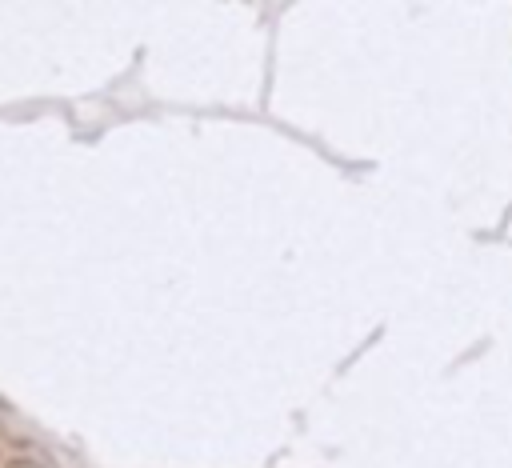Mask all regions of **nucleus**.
Returning a JSON list of instances; mask_svg holds the SVG:
<instances>
[{
    "label": "nucleus",
    "mask_w": 512,
    "mask_h": 468,
    "mask_svg": "<svg viewBox=\"0 0 512 468\" xmlns=\"http://www.w3.org/2000/svg\"><path fill=\"white\" fill-rule=\"evenodd\" d=\"M0 412H8V400H4V396H0Z\"/></svg>",
    "instance_id": "2"
},
{
    "label": "nucleus",
    "mask_w": 512,
    "mask_h": 468,
    "mask_svg": "<svg viewBox=\"0 0 512 468\" xmlns=\"http://www.w3.org/2000/svg\"><path fill=\"white\" fill-rule=\"evenodd\" d=\"M4 468H52L48 460H36V456H16V460H8Z\"/></svg>",
    "instance_id": "1"
}]
</instances>
